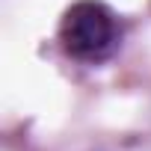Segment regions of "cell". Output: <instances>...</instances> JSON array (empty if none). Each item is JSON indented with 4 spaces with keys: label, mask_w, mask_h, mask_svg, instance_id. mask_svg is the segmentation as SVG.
I'll return each instance as SVG.
<instances>
[{
    "label": "cell",
    "mask_w": 151,
    "mask_h": 151,
    "mask_svg": "<svg viewBox=\"0 0 151 151\" xmlns=\"http://www.w3.org/2000/svg\"><path fill=\"white\" fill-rule=\"evenodd\" d=\"M122 39L116 12L101 0H77L59 21V47L77 62H104Z\"/></svg>",
    "instance_id": "cell-1"
}]
</instances>
